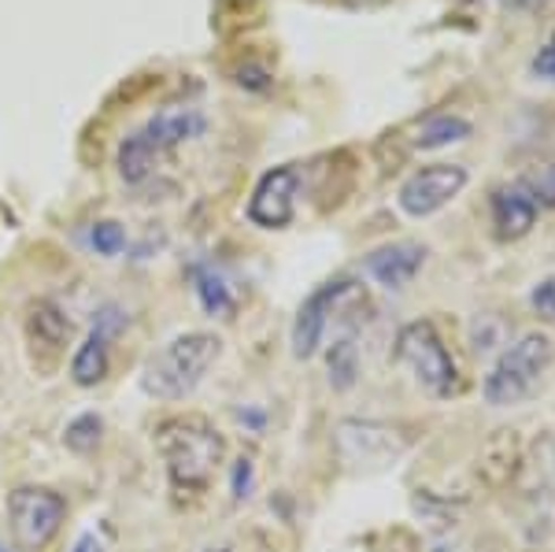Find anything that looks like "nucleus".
<instances>
[{
	"label": "nucleus",
	"mask_w": 555,
	"mask_h": 552,
	"mask_svg": "<svg viewBox=\"0 0 555 552\" xmlns=\"http://www.w3.org/2000/svg\"><path fill=\"white\" fill-rule=\"evenodd\" d=\"M219 352L222 342L215 334H178L159 352L149 356L145 371H141V389L159 400H185L204 382Z\"/></svg>",
	"instance_id": "f03ea898"
},
{
	"label": "nucleus",
	"mask_w": 555,
	"mask_h": 552,
	"mask_svg": "<svg viewBox=\"0 0 555 552\" xmlns=\"http://www.w3.org/2000/svg\"><path fill=\"white\" fill-rule=\"evenodd\" d=\"M193 290L208 316L230 319V311H234V293H230L227 279H222L215 267H193Z\"/></svg>",
	"instance_id": "2eb2a0df"
},
{
	"label": "nucleus",
	"mask_w": 555,
	"mask_h": 552,
	"mask_svg": "<svg viewBox=\"0 0 555 552\" xmlns=\"http://www.w3.org/2000/svg\"><path fill=\"white\" fill-rule=\"evenodd\" d=\"M89 245H93L101 256H119L122 248H127V230L112 219H101L89 227Z\"/></svg>",
	"instance_id": "aec40b11"
},
{
	"label": "nucleus",
	"mask_w": 555,
	"mask_h": 552,
	"mask_svg": "<svg viewBox=\"0 0 555 552\" xmlns=\"http://www.w3.org/2000/svg\"><path fill=\"white\" fill-rule=\"evenodd\" d=\"M67 519V501L49 486H20L8 493V523L23 552H44Z\"/></svg>",
	"instance_id": "39448f33"
},
{
	"label": "nucleus",
	"mask_w": 555,
	"mask_h": 552,
	"mask_svg": "<svg viewBox=\"0 0 555 552\" xmlns=\"http://www.w3.org/2000/svg\"><path fill=\"white\" fill-rule=\"evenodd\" d=\"M107 368H112V352H107V331L104 326H93V334L86 337L82 345H78L75 360H70V378H75V386H96V382H104Z\"/></svg>",
	"instance_id": "f8f14e48"
},
{
	"label": "nucleus",
	"mask_w": 555,
	"mask_h": 552,
	"mask_svg": "<svg viewBox=\"0 0 555 552\" xmlns=\"http://www.w3.org/2000/svg\"><path fill=\"white\" fill-rule=\"evenodd\" d=\"M70 552H104V541L96 534H82V538L70 545Z\"/></svg>",
	"instance_id": "b1692460"
},
{
	"label": "nucleus",
	"mask_w": 555,
	"mask_h": 552,
	"mask_svg": "<svg viewBox=\"0 0 555 552\" xmlns=\"http://www.w3.org/2000/svg\"><path fill=\"white\" fill-rule=\"evenodd\" d=\"M215 552H230V549H215Z\"/></svg>",
	"instance_id": "393cba45"
},
{
	"label": "nucleus",
	"mask_w": 555,
	"mask_h": 552,
	"mask_svg": "<svg viewBox=\"0 0 555 552\" xmlns=\"http://www.w3.org/2000/svg\"><path fill=\"white\" fill-rule=\"evenodd\" d=\"M426 264V248L415 242H397V245H382L366 256V274H371L378 286L385 290H404Z\"/></svg>",
	"instance_id": "1a4fd4ad"
},
{
	"label": "nucleus",
	"mask_w": 555,
	"mask_h": 552,
	"mask_svg": "<svg viewBox=\"0 0 555 552\" xmlns=\"http://www.w3.org/2000/svg\"><path fill=\"white\" fill-rule=\"evenodd\" d=\"M156 145L145 138L141 130H133L122 138V145H119V175H122V182H130V185H141L145 178L156 171Z\"/></svg>",
	"instance_id": "4468645a"
},
{
	"label": "nucleus",
	"mask_w": 555,
	"mask_h": 552,
	"mask_svg": "<svg viewBox=\"0 0 555 552\" xmlns=\"http://www.w3.org/2000/svg\"><path fill=\"white\" fill-rule=\"evenodd\" d=\"M101 431H104V423H101V415H93V412H86V415H78V420H70L67 423V431H64V445L70 452H93L96 445H101Z\"/></svg>",
	"instance_id": "a211bd4d"
},
{
	"label": "nucleus",
	"mask_w": 555,
	"mask_h": 552,
	"mask_svg": "<svg viewBox=\"0 0 555 552\" xmlns=\"http://www.w3.org/2000/svg\"><path fill=\"white\" fill-rule=\"evenodd\" d=\"M533 75L552 78V82H555V38H552V41L544 44V49L533 56Z\"/></svg>",
	"instance_id": "5701e85b"
},
{
	"label": "nucleus",
	"mask_w": 555,
	"mask_h": 552,
	"mask_svg": "<svg viewBox=\"0 0 555 552\" xmlns=\"http://www.w3.org/2000/svg\"><path fill=\"white\" fill-rule=\"evenodd\" d=\"M248 489H253V460L241 457L234 464V501H245Z\"/></svg>",
	"instance_id": "4be33fe9"
},
{
	"label": "nucleus",
	"mask_w": 555,
	"mask_h": 552,
	"mask_svg": "<svg viewBox=\"0 0 555 552\" xmlns=\"http://www.w3.org/2000/svg\"><path fill=\"white\" fill-rule=\"evenodd\" d=\"M0 552H8V549H4V545H0Z\"/></svg>",
	"instance_id": "a878e982"
},
{
	"label": "nucleus",
	"mask_w": 555,
	"mask_h": 552,
	"mask_svg": "<svg viewBox=\"0 0 555 552\" xmlns=\"http://www.w3.org/2000/svg\"><path fill=\"white\" fill-rule=\"evenodd\" d=\"M518 185L530 193L537 208H555V164L530 167V171L518 178Z\"/></svg>",
	"instance_id": "6ab92c4d"
},
{
	"label": "nucleus",
	"mask_w": 555,
	"mask_h": 552,
	"mask_svg": "<svg viewBox=\"0 0 555 552\" xmlns=\"http://www.w3.org/2000/svg\"><path fill=\"white\" fill-rule=\"evenodd\" d=\"M356 375H360V349H356V337L345 334L330 349V382L334 389H352Z\"/></svg>",
	"instance_id": "dca6fc26"
},
{
	"label": "nucleus",
	"mask_w": 555,
	"mask_h": 552,
	"mask_svg": "<svg viewBox=\"0 0 555 552\" xmlns=\"http://www.w3.org/2000/svg\"><path fill=\"white\" fill-rule=\"evenodd\" d=\"M397 360L408 363L411 371H415V378L423 382L426 394L434 397H452L463 389V378H460V368H455L449 345L441 342V334H437L434 323H426V319H415V323L400 326L397 334Z\"/></svg>",
	"instance_id": "20e7f679"
},
{
	"label": "nucleus",
	"mask_w": 555,
	"mask_h": 552,
	"mask_svg": "<svg viewBox=\"0 0 555 552\" xmlns=\"http://www.w3.org/2000/svg\"><path fill=\"white\" fill-rule=\"evenodd\" d=\"M533 308L541 311L544 319H555V279H544L541 286L533 290Z\"/></svg>",
	"instance_id": "412c9836"
},
{
	"label": "nucleus",
	"mask_w": 555,
	"mask_h": 552,
	"mask_svg": "<svg viewBox=\"0 0 555 552\" xmlns=\"http://www.w3.org/2000/svg\"><path fill=\"white\" fill-rule=\"evenodd\" d=\"M470 138V123L460 119V115H434L423 130H418L415 145L418 149H441V145H452V141H463Z\"/></svg>",
	"instance_id": "f3484780"
},
{
	"label": "nucleus",
	"mask_w": 555,
	"mask_h": 552,
	"mask_svg": "<svg viewBox=\"0 0 555 552\" xmlns=\"http://www.w3.org/2000/svg\"><path fill=\"white\" fill-rule=\"evenodd\" d=\"M297 185H300V175L293 171V167H274V171H267L253 190V201H248V219L263 230L289 227L293 208H297Z\"/></svg>",
	"instance_id": "6e6552de"
},
{
	"label": "nucleus",
	"mask_w": 555,
	"mask_h": 552,
	"mask_svg": "<svg viewBox=\"0 0 555 552\" xmlns=\"http://www.w3.org/2000/svg\"><path fill=\"white\" fill-rule=\"evenodd\" d=\"M537 204L522 185H500L492 190V227H496V238L500 242H518L533 230L537 222Z\"/></svg>",
	"instance_id": "9d476101"
},
{
	"label": "nucleus",
	"mask_w": 555,
	"mask_h": 552,
	"mask_svg": "<svg viewBox=\"0 0 555 552\" xmlns=\"http://www.w3.org/2000/svg\"><path fill=\"white\" fill-rule=\"evenodd\" d=\"M26 331H30L34 345H41V349H49V352H60L67 345L70 323H67L64 311L52 305V300H38V305L30 308V323H26Z\"/></svg>",
	"instance_id": "ddd939ff"
},
{
	"label": "nucleus",
	"mask_w": 555,
	"mask_h": 552,
	"mask_svg": "<svg viewBox=\"0 0 555 552\" xmlns=\"http://www.w3.org/2000/svg\"><path fill=\"white\" fill-rule=\"evenodd\" d=\"M360 293L363 290L356 286L352 279H334L311 293L297 311V323H293V356H297V360H311V356L319 352L322 337H326L330 316H334L345 300L360 297Z\"/></svg>",
	"instance_id": "423d86ee"
},
{
	"label": "nucleus",
	"mask_w": 555,
	"mask_h": 552,
	"mask_svg": "<svg viewBox=\"0 0 555 552\" xmlns=\"http://www.w3.org/2000/svg\"><path fill=\"white\" fill-rule=\"evenodd\" d=\"M156 449L178 497L208 493L215 471L227 457V438L204 415H171L156 426Z\"/></svg>",
	"instance_id": "f257e3e1"
},
{
	"label": "nucleus",
	"mask_w": 555,
	"mask_h": 552,
	"mask_svg": "<svg viewBox=\"0 0 555 552\" xmlns=\"http://www.w3.org/2000/svg\"><path fill=\"white\" fill-rule=\"evenodd\" d=\"M208 119H204L201 108H185V104H171V108H159L152 119L141 127V133L156 145V153H167V149H178L185 141L201 138Z\"/></svg>",
	"instance_id": "9b49d317"
},
{
	"label": "nucleus",
	"mask_w": 555,
	"mask_h": 552,
	"mask_svg": "<svg viewBox=\"0 0 555 552\" xmlns=\"http://www.w3.org/2000/svg\"><path fill=\"white\" fill-rule=\"evenodd\" d=\"M555 360V345L552 337L544 334H522L512 349H504L492 371L486 375V400L496 408H507V405H518L526 400L537 389V382L544 378V371L552 368Z\"/></svg>",
	"instance_id": "7ed1b4c3"
},
{
	"label": "nucleus",
	"mask_w": 555,
	"mask_h": 552,
	"mask_svg": "<svg viewBox=\"0 0 555 552\" xmlns=\"http://www.w3.org/2000/svg\"><path fill=\"white\" fill-rule=\"evenodd\" d=\"M467 185V167L460 164H429V167H418L415 175L400 185V211L404 216H434L441 211L444 204L455 201Z\"/></svg>",
	"instance_id": "0eeeda50"
}]
</instances>
